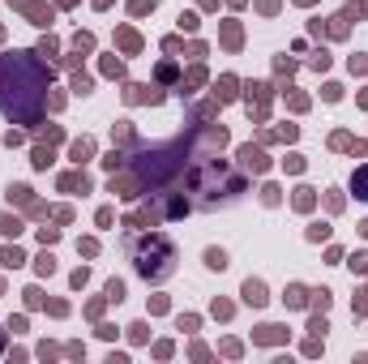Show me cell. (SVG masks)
Returning <instances> with one entry per match:
<instances>
[{
  "label": "cell",
  "instance_id": "obj_3",
  "mask_svg": "<svg viewBox=\"0 0 368 364\" xmlns=\"http://www.w3.org/2000/svg\"><path fill=\"white\" fill-rule=\"evenodd\" d=\"M351 184H356V197H364V202H368V167H360Z\"/></svg>",
  "mask_w": 368,
  "mask_h": 364
},
{
  "label": "cell",
  "instance_id": "obj_1",
  "mask_svg": "<svg viewBox=\"0 0 368 364\" xmlns=\"http://www.w3.org/2000/svg\"><path fill=\"white\" fill-rule=\"evenodd\" d=\"M240 159H244V167H252V171H265V154H261V150L244 146V150H240Z\"/></svg>",
  "mask_w": 368,
  "mask_h": 364
},
{
  "label": "cell",
  "instance_id": "obj_2",
  "mask_svg": "<svg viewBox=\"0 0 368 364\" xmlns=\"http://www.w3.org/2000/svg\"><path fill=\"white\" fill-rule=\"evenodd\" d=\"M244 300H248V304H265V287L248 278V283H244Z\"/></svg>",
  "mask_w": 368,
  "mask_h": 364
},
{
  "label": "cell",
  "instance_id": "obj_4",
  "mask_svg": "<svg viewBox=\"0 0 368 364\" xmlns=\"http://www.w3.org/2000/svg\"><path fill=\"white\" fill-rule=\"evenodd\" d=\"M206 261H210V266H214V270H223V266H227V257H223V253H219V248H210V253H206Z\"/></svg>",
  "mask_w": 368,
  "mask_h": 364
},
{
  "label": "cell",
  "instance_id": "obj_6",
  "mask_svg": "<svg viewBox=\"0 0 368 364\" xmlns=\"http://www.w3.org/2000/svg\"><path fill=\"white\" fill-rule=\"evenodd\" d=\"M90 150H95V146H90V141H77V146H73V159H77V163H82V159H86V154H90Z\"/></svg>",
  "mask_w": 368,
  "mask_h": 364
},
{
  "label": "cell",
  "instance_id": "obj_5",
  "mask_svg": "<svg viewBox=\"0 0 368 364\" xmlns=\"http://www.w3.org/2000/svg\"><path fill=\"white\" fill-rule=\"evenodd\" d=\"M21 261H26V257H21L17 248H4V266H21Z\"/></svg>",
  "mask_w": 368,
  "mask_h": 364
}]
</instances>
